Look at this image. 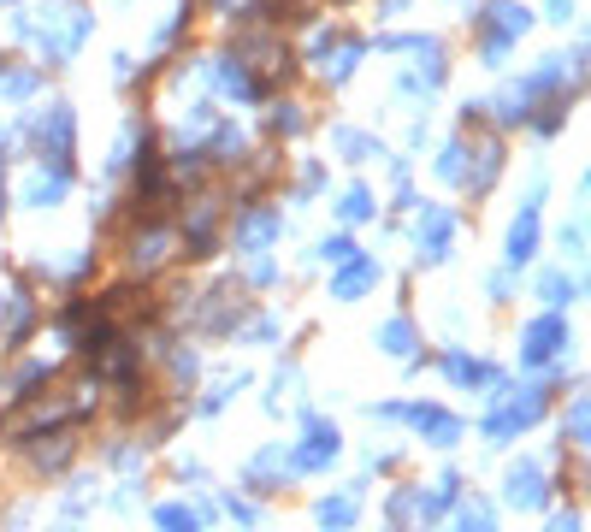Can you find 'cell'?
<instances>
[{
    "label": "cell",
    "mask_w": 591,
    "mask_h": 532,
    "mask_svg": "<svg viewBox=\"0 0 591 532\" xmlns=\"http://www.w3.org/2000/svg\"><path fill=\"white\" fill-rule=\"evenodd\" d=\"M479 30H485L491 60H497V54H503V42L526 30V12H521V6H509V0H491V6H485V18H479Z\"/></svg>",
    "instance_id": "6da1fadb"
},
{
    "label": "cell",
    "mask_w": 591,
    "mask_h": 532,
    "mask_svg": "<svg viewBox=\"0 0 591 532\" xmlns=\"http://www.w3.org/2000/svg\"><path fill=\"white\" fill-rule=\"evenodd\" d=\"M320 255H326V261L337 266V261H349V255H355V249H349V237H331V243H326V249H320Z\"/></svg>",
    "instance_id": "e0dca14e"
},
{
    "label": "cell",
    "mask_w": 591,
    "mask_h": 532,
    "mask_svg": "<svg viewBox=\"0 0 591 532\" xmlns=\"http://www.w3.org/2000/svg\"><path fill=\"white\" fill-rule=\"evenodd\" d=\"M532 243H538V207H521L515 231H509V261H515V266L532 261Z\"/></svg>",
    "instance_id": "5b68a950"
},
{
    "label": "cell",
    "mask_w": 591,
    "mask_h": 532,
    "mask_svg": "<svg viewBox=\"0 0 591 532\" xmlns=\"http://www.w3.org/2000/svg\"><path fill=\"white\" fill-rule=\"evenodd\" d=\"M337 456V426H314L308 432V450L296 456V467H326Z\"/></svg>",
    "instance_id": "8992f818"
},
{
    "label": "cell",
    "mask_w": 591,
    "mask_h": 532,
    "mask_svg": "<svg viewBox=\"0 0 591 532\" xmlns=\"http://www.w3.org/2000/svg\"><path fill=\"white\" fill-rule=\"evenodd\" d=\"M367 284H379V261H355L337 284H331V290H337V302H349V296H361Z\"/></svg>",
    "instance_id": "52a82bcc"
},
{
    "label": "cell",
    "mask_w": 591,
    "mask_h": 532,
    "mask_svg": "<svg viewBox=\"0 0 591 532\" xmlns=\"http://www.w3.org/2000/svg\"><path fill=\"white\" fill-rule=\"evenodd\" d=\"M349 521H355V497H337V503L326 497V503H320V527H337V532H343Z\"/></svg>",
    "instance_id": "30bf717a"
},
{
    "label": "cell",
    "mask_w": 591,
    "mask_h": 532,
    "mask_svg": "<svg viewBox=\"0 0 591 532\" xmlns=\"http://www.w3.org/2000/svg\"><path fill=\"white\" fill-rule=\"evenodd\" d=\"M154 521H160L166 532H196V515H190V509H178V503H166V509H160Z\"/></svg>",
    "instance_id": "4fadbf2b"
},
{
    "label": "cell",
    "mask_w": 591,
    "mask_h": 532,
    "mask_svg": "<svg viewBox=\"0 0 591 532\" xmlns=\"http://www.w3.org/2000/svg\"><path fill=\"white\" fill-rule=\"evenodd\" d=\"M544 296L562 302V296H574V284H568V278H544Z\"/></svg>",
    "instance_id": "d6986e66"
},
{
    "label": "cell",
    "mask_w": 591,
    "mask_h": 532,
    "mask_svg": "<svg viewBox=\"0 0 591 532\" xmlns=\"http://www.w3.org/2000/svg\"><path fill=\"white\" fill-rule=\"evenodd\" d=\"M562 343H568L562 320H538V326H526V349H521V355L532 361V367H538V361H550V355H556Z\"/></svg>",
    "instance_id": "7a4b0ae2"
},
{
    "label": "cell",
    "mask_w": 591,
    "mask_h": 532,
    "mask_svg": "<svg viewBox=\"0 0 591 532\" xmlns=\"http://www.w3.org/2000/svg\"><path fill=\"white\" fill-rule=\"evenodd\" d=\"M408 343H414L408 320H391V326H385V349H391V355H408Z\"/></svg>",
    "instance_id": "9a60e30c"
},
{
    "label": "cell",
    "mask_w": 591,
    "mask_h": 532,
    "mask_svg": "<svg viewBox=\"0 0 591 532\" xmlns=\"http://www.w3.org/2000/svg\"><path fill=\"white\" fill-rule=\"evenodd\" d=\"M444 249H450V213L432 207V213L420 219V255H426V261H444Z\"/></svg>",
    "instance_id": "3957f363"
},
{
    "label": "cell",
    "mask_w": 591,
    "mask_h": 532,
    "mask_svg": "<svg viewBox=\"0 0 591 532\" xmlns=\"http://www.w3.org/2000/svg\"><path fill=\"white\" fill-rule=\"evenodd\" d=\"M509 503H515V509H538V503H544V473L532 462L509 473Z\"/></svg>",
    "instance_id": "277c9868"
},
{
    "label": "cell",
    "mask_w": 591,
    "mask_h": 532,
    "mask_svg": "<svg viewBox=\"0 0 591 532\" xmlns=\"http://www.w3.org/2000/svg\"><path fill=\"white\" fill-rule=\"evenodd\" d=\"M54 142V160H66V148H71V107H54L48 119H42V148Z\"/></svg>",
    "instance_id": "ba28073f"
},
{
    "label": "cell",
    "mask_w": 591,
    "mask_h": 532,
    "mask_svg": "<svg viewBox=\"0 0 591 532\" xmlns=\"http://www.w3.org/2000/svg\"><path fill=\"white\" fill-rule=\"evenodd\" d=\"M438 172H444V178H461V148H444V160H438Z\"/></svg>",
    "instance_id": "ac0fdd59"
},
{
    "label": "cell",
    "mask_w": 591,
    "mask_h": 532,
    "mask_svg": "<svg viewBox=\"0 0 591 532\" xmlns=\"http://www.w3.org/2000/svg\"><path fill=\"white\" fill-rule=\"evenodd\" d=\"M367 213H373V196H367V190H349V196H343V219H367Z\"/></svg>",
    "instance_id": "2e32d148"
},
{
    "label": "cell",
    "mask_w": 591,
    "mask_h": 532,
    "mask_svg": "<svg viewBox=\"0 0 591 532\" xmlns=\"http://www.w3.org/2000/svg\"><path fill=\"white\" fill-rule=\"evenodd\" d=\"M450 379H461V385H479V379H491V367H485V361H467V355H450Z\"/></svg>",
    "instance_id": "7c38bea8"
},
{
    "label": "cell",
    "mask_w": 591,
    "mask_h": 532,
    "mask_svg": "<svg viewBox=\"0 0 591 532\" xmlns=\"http://www.w3.org/2000/svg\"><path fill=\"white\" fill-rule=\"evenodd\" d=\"M461 527H467V532H497V521H491V509H485V503H467V509H461Z\"/></svg>",
    "instance_id": "5bb4252c"
},
{
    "label": "cell",
    "mask_w": 591,
    "mask_h": 532,
    "mask_svg": "<svg viewBox=\"0 0 591 532\" xmlns=\"http://www.w3.org/2000/svg\"><path fill=\"white\" fill-rule=\"evenodd\" d=\"M550 532H580V521H574V515H562V521H556Z\"/></svg>",
    "instance_id": "ffe728a7"
},
{
    "label": "cell",
    "mask_w": 591,
    "mask_h": 532,
    "mask_svg": "<svg viewBox=\"0 0 591 532\" xmlns=\"http://www.w3.org/2000/svg\"><path fill=\"white\" fill-rule=\"evenodd\" d=\"M272 237H278V219H272V213H255V219L243 225V243H249V249H261Z\"/></svg>",
    "instance_id": "8fae6325"
},
{
    "label": "cell",
    "mask_w": 591,
    "mask_h": 532,
    "mask_svg": "<svg viewBox=\"0 0 591 532\" xmlns=\"http://www.w3.org/2000/svg\"><path fill=\"white\" fill-rule=\"evenodd\" d=\"M60 196H66V172H60V166H54V172H36V184L24 190V201H30V207H42V201H60Z\"/></svg>",
    "instance_id": "9c48e42d"
}]
</instances>
